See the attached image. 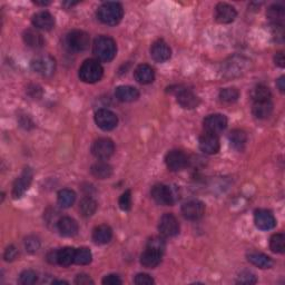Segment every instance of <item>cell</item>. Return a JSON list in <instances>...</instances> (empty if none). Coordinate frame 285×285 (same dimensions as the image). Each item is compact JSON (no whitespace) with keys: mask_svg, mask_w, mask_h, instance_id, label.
<instances>
[{"mask_svg":"<svg viewBox=\"0 0 285 285\" xmlns=\"http://www.w3.org/2000/svg\"><path fill=\"white\" fill-rule=\"evenodd\" d=\"M93 52L98 61L105 63L111 62L117 52L115 40L108 37V36H99L94 41Z\"/></svg>","mask_w":285,"mask_h":285,"instance_id":"obj_1","label":"cell"},{"mask_svg":"<svg viewBox=\"0 0 285 285\" xmlns=\"http://www.w3.org/2000/svg\"><path fill=\"white\" fill-rule=\"evenodd\" d=\"M124 16V9L123 6L120 3L108 2L103 4L98 8L97 17L98 19L102 21L105 25L108 26H115L117 23H120L123 19Z\"/></svg>","mask_w":285,"mask_h":285,"instance_id":"obj_2","label":"cell"},{"mask_svg":"<svg viewBox=\"0 0 285 285\" xmlns=\"http://www.w3.org/2000/svg\"><path fill=\"white\" fill-rule=\"evenodd\" d=\"M79 78L87 84H95L102 79L104 75V69L98 61L95 59H87L79 68Z\"/></svg>","mask_w":285,"mask_h":285,"instance_id":"obj_3","label":"cell"},{"mask_svg":"<svg viewBox=\"0 0 285 285\" xmlns=\"http://www.w3.org/2000/svg\"><path fill=\"white\" fill-rule=\"evenodd\" d=\"M89 43H91L89 35L82 31L70 32L66 37V45L69 50L74 52L86 50L89 47Z\"/></svg>","mask_w":285,"mask_h":285,"instance_id":"obj_4","label":"cell"},{"mask_svg":"<svg viewBox=\"0 0 285 285\" xmlns=\"http://www.w3.org/2000/svg\"><path fill=\"white\" fill-rule=\"evenodd\" d=\"M32 68L34 71L41 76L50 77L56 70V62L49 55L39 56L32 62Z\"/></svg>","mask_w":285,"mask_h":285,"instance_id":"obj_5","label":"cell"},{"mask_svg":"<svg viewBox=\"0 0 285 285\" xmlns=\"http://www.w3.org/2000/svg\"><path fill=\"white\" fill-rule=\"evenodd\" d=\"M158 231L163 237H173L180 233V223L170 213H166L159 219Z\"/></svg>","mask_w":285,"mask_h":285,"instance_id":"obj_6","label":"cell"},{"mask_svg":"<svg viewBox=\"0 0 285 285\" xmlns=\"http://www.w3.org/2000/svg\"><path fill=\"white\" fill-rule=\"evenodd\" d=\"M151 195L152 198L159 205H173L175 202V196L172 188L167 185H164V184H157V185L153 186Z\"/></svg>","mask_w":285,"mask_h":285,"instance_id":"obj_7","label":"cell"},{"mask_svg":"<svg viewBox=\"0 0 285 285\" xmlns=\"http://www.w3.org/2000/svg\"><path fill=\"white\" fill-rule=\"evenodd\" d=\"M115 152V145L109 138H98L93 142L92 153L98 159H108Z\"/></svg>","mask_w":285,"mask_h":285,"instance_id":"obj_8","label":"cell"},{"mask_svg":"<svg viewBox=\"0 0 285 285\" xmlns=\"http://www.w3.org/2000/svg\"><path fill=\"white\" fill-rule=\"evenodd\" d=\"M95 123L100 129L105 130V132H109V130L116 128L118 118L111 110L103 108L97 110L96 114H95Z\"/></svg>","mask_w":285,"mask_h":285,"instance_id":"obj_9","label":"cell"},{"mask_svg":"<svg viewBox=\"0 0 285 285\" xmlns=\"http://www.w3.org/2000/svg\"><path fill=\"white\" fill-rule=\"evenodd\" d=\"M187 156L182 151H170L165 156V163L167 168L172 172H178L184 169L187 166Z\"/></svg>","mask_w":285,"mask_h":285,"instance_id":"obj_10","label":"cell"},{"mask_svg":"<svg viewBox=\"0 0 285 285\" xmlns=\"http://www.w3.org/2000/svg\"><path fill=\"white\" fill-rule=\"evenodd\" d=\"M205 213V205L201 201H189L182 206V214L188 221H197Z\"/></svg>","mask_w":285,"mask_h":285,"instance_id":"obj_11","label":"cell"},{"mask_svg":"<svg viewBox=\"0 0 285 285\" xmlns=\"http://www.w3.org/2000/svg\"><path fill=\"white\" fill-rule=\"evenodd\" d=\"M33 181V170L27 167L23 169L21 175L17 178L13 186V196L14 198H20L21 196L27 192Z\"/></svg>","mask_w":285,"mask_h":285,"instance_id":"obj_12","label":"cell"},{"mask_svg":"<svg viewBox=\"0 0 285 285\" xmlns=\"http://www.w3.org/2000/svg\"><path fill=\"white\" fill-rule=\"evenodd\" d=\"M227 127V118L222 114H213L204 120V128L206 133L217 135Z\"/></svg>","mask_w":285,"mask_h":285,"instance_id":"obj_13","label":"cell"},{"mask_svg":"<svg viewBox=\"0 0 285 285\" xmlns=\"http://www.w3.org/2000/svg\"><path fill=\"white\" fill-rule=\"evenodd\" d=\"M254 222L256 227L262 231H270L275 227L276 219L272 212L267 210H258L254 214Z\"/></svg>","mask_w":285,"mask_h":285,"instance_id":"obj_14","label":"cell"},{"mask_svg":"<svg viewBox=\"0 0 285 285\" xmlns=\"http://www.w3.org/2000/svg\"><path fill=\"white\" fill-rule=\"evenodd\" d=\"M200 150L207 154V155H214V154L218 153L219 151V139L217 137V135H214L211 133L203 134L200 137L198 140Z\"/></svg>","mask_w":285,"mask_h":285,"instance_id":"obj_15","label":"cell"},{"mask_svg":"<svg viewBox=\"0 0 285 285\" xmlns=\"http://www.w3.org/2000/svg\"><path fill=\"white\" fill-rule=\"evenodd\" d=\"M176 97L177 103L185 109H194L201 103L200 98L196 96L192 91H189V89L186 88L178 89L176 92Z\"/></svg>","mask_w":285,"mask_h":285,"instance_id":"obj_16","label":"cell"},{"mask_svg":"<svg viewBox=\"0 0 285 285\" xmlns=\"http://www.w3.org/2000/svg\"><path fill=\"white\" fill-rule=\"evenodd\" d=\"M237 16L236 9L229 4L219 3L215 7V19L219 23H231Z\"/></svg>","mask_w":285,"mask_h":285,"instance_id":"obj_17","label":"cell"},{"mask_svg":"<svg viewBox=\"0 0 285 285\" xmlns=\"http://www.w3.org/2000/svg\"><path fill=\"white\" fill-rule=\"evenodd\" d=\"M151 56L156 63H165L170 58L172 50L164 40H157L151 47Z\"/></svg>","mask_w":285,"mask_h":285,"instance_id":"obj_18","label":"cell"},{"mask_svg":"<svg viewBox=\"0 0 285 285\" xmlns=\"http://www.w3.org/2000/svg\"><path fill=\"white\" fill-rule=\"evenodd\" d=\"M33 25L35 28L40 29V31H51L55 26V19L51 14L48 11H39L33 16Z\"/></svg>","mask_w":285,"mask_h":285,"instance_id":"obj_19","label":"cell"},{"mask_svg":"<svg viewBox=\"0 0 285 285\" xmlns=\"http://www.w3.org/2000/svg\"><path fill=\"white\" fill-rule=\"evenodd\" d=\"M163 253H160L156 249H153L150 247H146V249L140 255V264L147 267V269H154L162 262Z\"/></svg>","mask_w":285,"mask_h":285,"instance_id":"obj_20","label":"cell"},{"mask_svg":"<svg viewBox=\"0 0 285 285\" xmlns=\"http://www.w3.org/2000/svg\"><path fill=\"white\" fill-rule=\"evenodd\" d=\"M57 230L63 236L71 237L78 233V224L74 218L65 216L57 222Z\"/></svg>","mask_w":285,"mask_h":285,"instance_id":"obj_21","label":"cell"},{"mask_svg":"<svg viewBox=\"0 0 285 285\" xmlns=\"http://www.w3.org/2000/svg\"><path fill=\"white\" fill-rule=\"evenodd\" d=\"M115 96L120 102L132 103L138 99L139 92L137 88L133 86H120L116 88Z\"/></svg>","mask_w":285,"mask_h":285,"instance_id":"obj_22","label":"cell"},{"mask_svg":"<svg viewBox=\"0 0 285 285\" xmlns=\"http://www.w3.org/2000/svg\"><path fill=\"white\" fill-rule=\"evenodd\" d=\"M134 76H135V79L141 85L152 84L154 79H155V73H154V69L146 64L139 65V66L135 69Z\"/></svg>","mask_w":285,"mask_h":285,"instance_id":"obj_23","label":"cell"},{"mask_svg":"<svg viewBox=\"0 0 285 285\" xmlns=\"http://www.w3.org/2000/svg\"><path fill=\"white\" fill-rule=\"evenodd\" d=\"M112 239V230L108 225H99L93 231V241L98 245H104L109 243Z\"/></svg>","mask_w":285,"mask_h":285,"instance_id":"obj_24","label":"cell"},{"mask_svg":"<svg viewBox=\"0 0 285 285\" xmlns=\"http://www.w3.org/2000/svg\"><path fill=\"white\" fill-rule=\"evenodd\" d=\"M253 115L259 120H266L273 112V104L271 100H263V102H254L252 108Z\"/></svg>","mask_w":285,"mask_h":285,"instance_id":"obj_25","label":"cell"},{"mask_svg":"<svg viewBox=\"0 0 285 285\" xmlns=\"http://www.w3.org/2000/svg\"><path fill=\"white\" fill-rule=\"evenodd\" d=\"M247 260L249 263H252L253 265L260 267V269H271L273 266V260L267 256L266 254L260 253V252H251L247 254Z\"/></svg>","mask_w":285,"mask_h":285,"instance_id":"obj_26","label":"cell"},{"mask_svg":"<svg viewBox=\"0 0 285 285\" xmlns=\"http://www.w3.org/2000/svg\"><path fill=\"white\" fill-rule=\"evenodd\" d=\"M92 174L94 177L98 178V180H106L109 178L112 174V167L105 162H98L92 166Z\"/></svg>","mask_w":285,"mask_h":285,"instance_id":"obj_27","label":"cell"},{"mask_svg":"<svg viewBox=\"0 0 285 285\" xmlns=\"http://www.w3.org/2000/svg\"><path fill=\"white\" fill-rule=\"evenodd\" d=\"M230 141L231 145L233 146L237 151H243L247 141V135L242 129H234L230 134Z\"/></svg>","mask_w":285,"mask_h":285,"instance_id":"obj_28","label":"cell"},{"mask_svg":"<svg viewBox=\"0 0 285 285\" xmlns=\"http://www.w3.org/2000/svg\"><path fill=\"white\" fill-rule=\"evenodd\" d=\"M75 252L76 248L74 247H64L58 249L57 264L62 266H69L73 264L75 261Z\"/></svg>","mask_w":285,"mask_h":285,"instance_id":"obj_29","label":"cell"},{"mask_svg":"<svg viewBox=\"0 0 285 285\" xmlns=\"http://www.w3.org/2000/svg\"><path fill=\"white\" fill-rule=\"evenodd\" d=\"M23 40H25L26 45L32 47V48H41L44 46V38L41 37L39 33L33 31V29H28L25 32Z\"/></svg>","mask_w":285,"mask_h":285,"instance_id":"obj_30","label":"cell"},{"mask_svg":"<svg viewBox=\"0 0 285 285\" xmlns=\"http://www.w3.org/2000/svg\"><path fill=\"white\" fill-rule=\"evenodd\" d=\"M57 201L58 204L64 207V209H68V207H70L75 203L76 194L74 191H71V189H62L57 195Z\"/></svg>","mask_w":285,"mask_h":285,"instance_id":"obj_31","label":"cell"},{"mask_svg":"<svg viewBox=\"0 0 285 285\" xmlns=\"http://www.w3.org/2000/svg\"><path fill=\"white\" fill-rule=\"evenodd\" d=\"M79 210H80L81 215L84 217L93 216L95 212H96V210H97L96 201L92 197H84L80 202Z\"/></svg>","mask_w":285,"mask_h":285,"instance_id":"obj_32","label":"cell"},{"mask_svg":"<svg viewBox=\"0 0 285 285\" xmlns=\"http://www.w3.org/2000/svg\"><path fill=\"white\" fill-rule=\"evenodd\" d=\"M251 97L254 102H263V100H271L272 94L270 88L265 85H258L251 93Z\"/></svg>","mask_w":285,"mask_h":285,"instance_id":"obj_33","label":"cell"},{"mask_svg":"<svg viewBox=\"0 0 285 285\" xmlns=\"http://www.w3.org/2000/svg\"><path fill=\"white\" fill-rule=\"evenodd\" d=\"M92 259H93V255L92 252L89 251V248L80 247L76 249L74 263L78 265H87L92 262Z\"/></svg>","mask_w":285,"mask_h":285,"instance_id":"obj_34","label":"cell"},{"mask_svg":"<svg viewBox=\"0 0 285 285\" xmlns=\"http://www.w3.org/2000/svg\"><path fill=\"white\" fill-rule=\"evenodd\" d=\"M270 248L272 252L282 254L285 251V236L282 233L274 234L270 240Z\"/></svg>","mask_w":285,"mask_h":285,"instance_id":"obj_35","label":"cell"},{"mask_svg":"<svg viewBox=\"0 0 285 285\" xmlns=\"http://www.w3.org/2000/svg\"><path fill=\"white\" fill-rule=\"evenodd\" d=\"M266 15L274 23H280V21L284 19L285 10L283 6L281 5H272L271 7L267 9Z\"/></svg>","mask_w":285,"mask_h":285,"instance_id":"obj_36","label":"cell"},{"mask_svg":"<svg viewBox=\"0 0 285 285\" xmlns=\"http://www.w3.org/2000/svg\"><path fill=\"white\" fill-rule=\"evenodd\" d=\"M240 97V92L234 87L224 88L219 92V98L224 103H234Z\"/></svg>","mask_w":285,"mask_h":285,"instance_id":"obj_37","label":"cell"},{"mask_svg":"<svg viewBox=\"0 0 285 285\" xmlns=\"http://www.w3.org/2000/svg\"><path fill=\"white\" fill-rule=\"evenodd\" d=\"M38 280V276L36 274V272L33 270H26L23 271L19 275V283L23 285H32L35 284Z\"/></svg>","mask_w":285,"mask_h":285,"instance_id":"obj_38","label":"cell"},{"mask_svg":"<svg viewBox=\"0 0 285 285\" xmlns=\"http://www.w3.org/2000/svg\"><path fill=\"white\" fill-rule=\"evenodd\" d=\"M147 247L156 249V251L164 254L165 248H166V243L163 237H157V236L152 237V239L147 242Z\"/></svg>","mask_w":285,"mask_h":285,"instance_id":"obj_39","label":"cell"},{"mask_svg":"<svg viewBox=\"0 0 285 285\" xmlns=\"http://www.w3.org/2000/svg\"><path fill=\"white\" fill-rule=\"evenodd\" d=\"M118 204H120L121 210L125 212L130 210V207H132V193H130V191H126L122 194Z\"/></svg>","mask_w":285,"mask_h":285,"instance_id":"obj_40","label":"cell"},{"mask_svg":"<svg viewBox=\"0 0 285 285\" xmlns=\"http://www.w3.org/2000/svg\"><path fill=\"white\" fill-rule=\"evenodd\" d=\"M25 247L29 253L37 252L40 247V241L36 236H29L25 241Z\"/></svg>","mask_w":285,"mask_h":285,"instance_id":"obj_41","label":"cell"},{"mask_svg":"<svg viewBox=\"0 0 285 285\" xmlns=\"http://www.w3.org/2000/svg\"><path fill=\"white\" fill-rule=\"evenodd\" d=\"M134 282L138 285H152L154 284V278L151 275L145 274V273H139L135 276Z\"/></svg>","mask_w":285,"mask_h":285,"instance_id":"obj_42","label":"cell"},{"mask_svg":"<svg viewBox=\"0 0 285 285\" xmlns=\"http://www.w3.org/2000/svg\"><path fill=\"white\" fill-rule=\"evenodd\" d=\"M237 282L242 284H255L256 283V277L251 272H243L240 274Z\"/></svg>","mask_w":285,"mask_h":285,"instance_id":"obj_43","label":"cell"},{"mask_svg":"<svg viewBox=\"0 0 285 285\" xmlns=\"http://www.w3.org/2000/svg\"><path fill=\"white\" fill-rule=\"evenodd\" d=\"M17 256H18V251L14 245H10V246L6 248L5 254H4V259L7 261V262H11V261H14Z\"/></svg>","mask_w":285,"mask_h":285,"instance_id":"obj_44","label":"cell"},{"mask_svg":"<svg viewBox=\"0 0 285 285\" xmlns=\"http://www.w3.org/2000/svg\"><path fill=\"white\" fill-rule=\"evenodd\" d=\"M122 280L120 278V276L116 274H109L104 277L103 280V284L105 285H117V284H122Z\"/></svg>","mask_w":285,"mask_h":285,"instance_id":"obj_45","label":"cell"},{"mask_svg":"<svg viewBox=\"0 0 285 285\" xmlns=\"http://www.w3.org/2000/svg\"><path fill=\"white\" fill-rule=\"evenodd\" d=\"M75 283L78 285H88V284H94V281L86 274H79L77 275Z\"/></svg>","mask_w":285,"mask_h":285,"instance_id":"obj_46","label":"cell"},{"mask_svg":"<svg viewBox=\"0 0 285 285\" xmlns=\"http://www.w3.org/2000/svg\"><path fill=\"white\" fill-rule=\"evenodd\" d=\"M274 62H275V65H277L278 67H282V68L284 67L285 61H284V55H283L282 51L277 52L276 55L274 56Z\"/></svg>","mask_w":285,"mask_h":285,"instance_id":"obj_47","label":"cell"},{"mask_svg":"<svg viewBox=\"0 0 285 285\" xmlns=\"http://www.w3.org/2000/svg\"><path fill=\"white\" fill-rule=\"evenodd\" d=\"M57 255H58V251H50L47 255V261L51 264H56L57 263Z\"/></svg>","mask_w":285,"mask_h":285,"instance_id":"obj_48","label":"cell"},{"mask_svg":"<svg viewBox=\"0 0 285 285\" xmlns=\"http://www.w3.org/2000/svg\"><path fill=\"white\" fill-rule=\"evenodd\" d=\"M284 82H285V80H284V76L280 77V78H278L277 81H276V85H277L278 89H280V92H281V93H284V89H285Z\"/></svg>","mask_w":285,"mask_h":285,"instance_id":"obj_49","label":"cell"},{"mask_svg":"<svg viewBox=\"0 0 285 285\" xmlns=\"http://www.w3.org/2000/svg\"><path fill=\"white\" fill-rule=\"evenodd\" d=\"M35 4L38 6H46V5H49L50 3L49 2H35Z\"/></svg>","mask_w":285,"mask_h":285,"instance_id":"obj_50","label":"cell"},{"mask_svg":"<svg viewBox=\"0 0 285 285\" xmlns=\"http://www.w3.org/2000/svg\"><path fill=\"white\" fill-rule=\"evenodd\" d=\"M53 284H68V282L66 281H53Z\"/></svg>","mask_w":285,"mask_h":285,"instance_id":"obj_51","label":"cell"}]
</instances>
